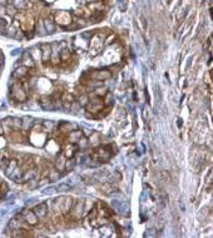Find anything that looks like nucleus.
Returning a JSON list of instances; mask_svg holds the SVG:
<instances>
[{
    "label": "nucleus",
    "instance_id": "20e7f679",
    "mask_svg": "<svg viewBox=\"0 0 213 238\" xmlns=\"http://www.w3.org/2000/svg\"><path fill=\"white\" fill-rule=\"evenodd\" d=\"M60 100L72 104V103L75 102V95H74L73 93H69V92H63L62 95H60Z\"/></svg>",
    "mask_w": 213,
    "mask_h": 238
},
{
    "label": "nucleus",
    "instance_id": "f03ea898",
    "mask_svg": "<svg viewBox=\"0 0 213 238\" xmlns=\"http://www.w3.org/2000/svg\"><path fill=\"white\" fill-rule=\"evenodd\" d=\"M33 212L35 213V216L40 221V219H43V218H45L48 216V204L46 203H40V204H38V206L34 207Z\"/></svg>",
    "mask_w": 213,
    "mask_h": 238
},
{
    "label": "nucleus",
    "instance_id": "0eeeda50",
    "mask_svg": "<svg viewBox=\"0 0 213 238\" xmlns=\"http://www.w3.org/2000/svg\"><path fill=\"white\" fill-rule=\"evenodd\" d=\"M88 144H89V140H88V137H85V135L80 137L78 139V142H77V145H78L79 149H84L85 147H88Z\"/></svg>",
    "mask_w": 213,
    "mask_h": 238
},
{
    "label": "nucleus",
    "instance_id": "f8f14e48",
    "mask_svg": "<svg viewBox=\"0 0 213 238\" xmlns=\"http://www.w3.org/2000/svg\"><path fill=\"white\" fill-rule=\"evenodd\" d=\"M106 39V44H113L114 40H115V35H114L113 33H110V36H108Z\"/></svg>",
    "mask_w": 213,
    "mask_h": 238
},
{
    "label": "nucleus",
    "instance_id": "39448f33",
    "mask_svg": "<svg viewBox=\"0 0 213 238\" xmlns=\"http://www.w3.org/2000/svg\"><path fill=\"white\" fill-rule=\"evenodd\" d=\"M60 176H62L60 172H58L55 168H52V169L49 170V173H48V181H49V182L58 181V179L60 178Z\"/></svg>",
    "mask_w": 213,
    "mask_h": 238
},
{
    "label": "nucleus",
    "instance_id": "9d476101",
    "mask_svg": "<svg viewBox=\"0 0 213 238\" xmlns=\"http://www.w3.org/2000/svg\"><path fill=\"white\" fill-rule=\"evenodd\" d=\"M43 127L45 128V130H53L54 129V127H55V124H54V122H52V120H45V122H43Z\"/></svg>",
    "mask_w": 213,
    "mask_h": 238
},
{
    "label": "nucleus",
    "instance_id": "7ed1b4c3",
    "mask_svg": "<svg viewBox=\"0 0 213 238\" xmlns=\"http://www.w3.org/2000/svg\"><path fill=\"white\" fill-rule=\"evenodd\" d=\"M73 203H74L73 198H70V197L64 198V201H63V203H62V206H60V211H62V213H63V214H64V213H68V212L70 211Z\"/></svg>",
    "mask_w": 213,
    "mask_h": 238
},
{
    "label": "nucleus",
    "instance_id": "1a4fd4ad",
    "mask_svg": "<svg viewBox=\"0 0 213 238\" xmlns=\"http://www.w3.org/2000/svg\"><path fill=\"white\" fill-rule=\"evenodd\" d=\"M93 92H94V94L97 95V97H104L106 94V92H108V89H106L104 85H102V87H98V88H96V89H93Z\"/></svg>",
    "mask_w": 213,
    "mask_h": 238
},
{
    "label": "nucleus",
    "instance_id": "9b49d317",
    "mask_svg": "<svg viewBox=\"0 0 213 238\" xmlns=\"http://www.w3.org/2000/svg\"><path fill=\"white\" fill-rule=\"evenodd\" d=\"M118 6H119V9H120L122 11H124L125 8H127V3H125L124 0H119V1H118Z\"/></svg>",
    "mask_w": 213,
    "mask_h": 238
},
{
    "label": "nucleus",
    "instance_id": "6e6552de",
    "mask_svg": "<svg viewBox=\"0 0 213 238\" xmlns=\"http://www.w3.org/2000/svg\"><path fill=\"white\" fill-rule=\"evenodd\" d=\"M75 164H77V159H74L73 157L65 159V170H67V172H70V170L75 167Z\"/></svg>",
    "mask_w": 213,
    "mask_h": 238
},
{
    "label": "nucleus",
    "instance_id": "f257e3e1",
    "mask_svg": "<svg viewBox=\"0 0 213 238\" xmlns=\"http://www.w3.org/2000/svg\"><path fill=\"white\" fill-rule=\"evenodd\" d=\"M53 20H54V23L59 24V25L63 26V28H67V26L73 21L70 13L63 11V10H59V11H57L55 14H53Z\"/></svg>",
    "mask_w": 213,
    "mask_h": 238
},
{
    "label": "nucleus",
    "instance_id": "423d86ee",
    "mask_svg": "<svg viewBox=\"0 0 213 238\" xmlns=\"http://www.w3.org/2000/svg\"><path fill=\"white\" fill-rule=\"evenodd\" d=\"M89 97H88V94L87 93H82L79 97H78V99H75V102L80 105V107H85L88 103H89Z\"/></svg>",
    "mask_w": 213,
    "mask_h": 238
}]
</instances>
